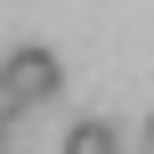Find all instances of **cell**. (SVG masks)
Returning a JSON list of instances; mask_svg holds the SVG:
<instances>
[{
    "label": "cell",
    "mask_w": 154,
    "mask_h": 154,
    "mask_svg": "<svg viewBox=\"0 0 154 154\" xmlns=\"http://www.w3.org/2000/svg\"><path fill=\"white\" fill-rule=\"evenodd\" d=\"M57 81H65V65H57V49H41V41H24V49H8V57H0V89H8L16 106L57 97Z\"/></svg>",
    "instance_id": "cell-1"
},
{
    "label": "cell",
    "mask_w": 154,
    "mask_h": 154,
    "mask_svg": "<svg viewBox=\"0 0 154 154\" xmlns=\"http://www.w3.org/2000/svg\"><path fill=\"white\" fill-rule=\"evenodd\" d=\"M65 154H122V130H114L106 114H81V122L65 130Z\"/></svg>",
    "instance_id": "cell-2"
},
{
    "label": "cell",
    "mask_w": 154,
    "mask_h": 154,
    "mask_svg": "<svg viewBox=\"0 0 154 154\" xmlns=\"http://www.w3.org/2000/svg\"><path fill=\"white\" fill-rule=\"evenodd\" d=\"M146 146H154V114H146Z\"/></svg>",
    "instance_id": "cell-3"
},
{
    "label": "cell",
    "mask_w": 154,
    "mask_h": 154,
    "mask_svg": "<svg viewBox=\"0 0 154 154\" xmlns=\"http://www.w3.org/2000/svg\"><path fill=\"white\" fill-rule=\"evenodd\" d=\"M0 154H8V146H0Z\"/></svg>",
    "instance_id": "cell-4"
}]
</instances>
